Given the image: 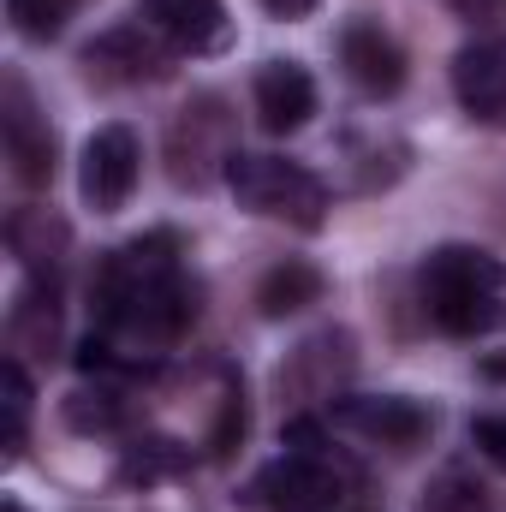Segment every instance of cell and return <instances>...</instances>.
Returning a JSON list of instances; mask_svg holds the SVG:
<instances>
[{"instance_id": "1", "label": "cell", "mask_w": 506, "mask_h": 512, "mask_svg": "<svg viewBox=\"0 0 506 512\" xmlns=\"http://www.w3.org/2000/svg\"><path fill=\"white\" fill-rule=\"evenodd\" d=\"M96 310H102V340H90L78 352L84 370H143V346H167L191 316H197V298L185 286V268H179V245L173 233H149V239H131L102 262L96 274Z\"/></svg>"}, {"instance_id": "2", "label": "cell", "mask_w": 506, "mask_h": 512, "mask_svg": "<svg viewBox=\"0 0 506 512\" xmlns=\"http://www.w3.org/2000/svg\"><path fill=\"white\" fill-rule=\"evenodd\" d=\"M423 310L453 340H489L506 334V262L477 245H441L429 251L423 274Z\"/></svg>"}, {"instance_id": "3", "label": "cell", "mask_w": 506, "mask_h": 512, "mask_svg": "<svg viewBox=\"0 0 506 512\" xmlns=\"http://www.w3.org/2000/svg\"><path fill=\"white\" fill-rule=\"evenodd\" d=\"M239 209H251L262 221H286V227H304L316 233L328 221V185L304 167V161H286V155H233L227 161V179Z\"/></svg>"}, {"instance_id": "4", "label": "cell", "mask_w": 506, "mask_h": 512, "mask_svg": "<svg viewBox=\"0 0 506 512\" xmlns=\"http://www.w3.org/2000/svg\"><path fill=\"white\" fill-rule=\"evenodd\" d=\"M233 114L221 96H197L191 108H179V120L167 131V161H173V179L203 191L215 179H227V161H233Z\"/></svg>"}, {"instance_id": "5", "label": "cell", "mask_w": 506, "mask_h": 512, "mask_svg": "<svg viewBox=\"0 0 506 512\" xmlns=\"http://www.w3.org/2000/svg\"><path fill=\"white\" fill-rule=\"evenodd\" d=\"M251 501L262 512H334L346 501V477L334 471L328 453L286 447L274 465H262L251 483Z\"/></svg>"}, {"instance_id": "6", "label": "cell", "mask_w": 506, "mask_h": 512, "mask_svg": "<svg viewBox=\"0 0 506 512\" xmlns=\"http://www.w3.org/2000/svg\"><path fill=\"white\" fill-rule=\"evenodd\" d=\"M0 143H6L18 185H30V191L54 185V126L30 102V84L18 72H6V84H0Z\"/></svg>"}, {"instance_id": "7", "label": "cell", "mask_w": 506, "mask_h": 512, "mask_svg": "<svg viewBox=\"0 0 506 512\" xmlns=\"http://www.w3.org/2000/svg\"><path fill=\"white\" fill-rule=\"evenodd\" d=\"M328 411H334V429H346L358 441H376V447H393V453L429 441V429H435V411L423 399H405V393H340Z\"/></svg>"}, {"instance_id": "8", "label": "cell", "mask_w": 506, "mask_h": 512, "mask_svg": "<svg viewBox=\"0 0 506 512\" xmlns=\"http://www.w3.org/2000/svg\"><path fill=\"white\" fill-rule=\"evenodd\" d=\"M137 173H143V149H137V131L131 126H96L84 155H78V191L96 215H114L126 209V197L137 191Z\"/></svg>"}, {"instance_id": "9", "label": "cell", "mask_w": 506, "mask_h": 512, "mask_svg": "<svg viewBox=\"0 0 506 512\" xmlns=\"http://www.w3.org/2000/svg\"><path fill=\"white\" fill-rule=\"evenodd\" d=\"M84 66H90V78H102V84H161V78L173 72V48H167L143 18H131V24L102 30V36L84 48Z\"/></svg>"}, {"instance_id": "10", "label": "cell", "mask_w": 506, "mask_h": 512, "mask_svg": "<svg viewBox=\"0 0 506 512\" xmlns=\"http://www.w3.org/2000/svg\"><path fill=\"white\" fill-rule=\"evenodd\" d=\"M137 18L173 54H191V60L233 48V18H227L221 0H137Z\"/></svg>"}, {"instance_id": "11", "label": "cell", "mask_w": 506, "mask_h": 512, "mask_svg": "<svg viewBox=\"0 0 506 512\" xmlns=\"http://www.w3.org/2000/svg\"><path fill=\"white\" fill-rule=\"evenodd\" d=\"M340 66H346V78L364 90V96H399L405 90V48L381 30L376 18H346L340 24Z\"/></svg>"}, {"instance_id": "12", "label": "cell", "mask_w": 506, "mask_h": 512, "mask_svg": "<svg viewBox=\"0 0 506 512\" xmlns=\"http://www.w3.org/2000/svg\"><path fill=\"white\" fill-rule=\"evenodd\" d=\"M251 102H256V126L268 137H292V131L310 126V114H316V78L298 60H262L256 84H251Z\"/></svg>"}, {"instance_id": "13", "label": "cell", "mask_w": 506, "mask_h": 512, "mask_svg": "<svg viewBox=\"0 0 506 512\" xmlns=\"http://www.w3.org/2000/svg\"><path fill=\"white\" fill-rule=\"evenodd\" d=\"M453 96L471 120L506 126V42L501 36H477L453 54Z\"/></svg>"}, {"instance_id": "14", "label": "cell", "mask_w": 506, "mask_h": 512, "mask_svg": "<svg viewBox=\"0 0 506 512\" xmlns=\"http://www.w3.org/2000/svg\"><path fill=\"white\" fill-rule=\"evenodd\" d=\"M346 376H352V334H346V328H322V334H310V340L286 358V370H280V393L328 399L334 382H346Z\"/></svg>"}, {"instance_id": "15", "label": "cell", "mask_w": 506, "mask_h": 512, "mask_svg": "<svg viewBox=\"0 0 506 512\" xmlns=\"http://www.w3.org/2000/svg\"><path fill=\"white\" fill-rule=\"evenodd\" d=\"M6 245L12 256L36 274V280H54L60 268H66V256H72V227L60 221V215H48V209H12L6 215Z\"/></svg>"}, {"instance_id": "16", "label": "cell", "mask_w": 506, "mask_h": 512, "mask_svg": "<svg viewBox=\"0 0 506 512\" xmlns=\"http://www.w3.org/2000/svg\"><path fill=\"white\" fill-rule=\"evenodd\" d=\"M6 334H12V352H60V298H54V280H24L12 310H6Z\"/></svg>"}, {"instance_id": "17", "label": "cell", "mask_w": 506, "mask_h": 512, "mask_svg": "<svg viewBox=\"0 0 506 512\" xmlns=\"http://www.w3.org/2000/svg\"><path fill=\"white\" fill-rule=\"evenodd\" d=\"M316 298H322V274H316L310 262H280V268H268L262 286H256L262 316H292V310H304V304H316Z\"/></svg>"}, {"instance_id": "18", "label": "cell", "mask_w": 506, "mask_h": 512, "mask_svg": "<svg viewBox=\"0 0 506 512\" xmlns=\"http://www.w3.org/2000/svg\"><path fill=\"white\" fill-rule=\"evenodd\" d=\"M60 417H66V429H78V435H108V429L126 423V393L108 387V382L78 387V393H66Z\"/></svg>"}, {"instance_id": "19", "label": "cell", "mask_w": 506, "mask_h": 512, "mask_svg": "<svg viewBox=\"0 0 506 512\" xmlns=\"http://www.w3.org/2000/svg\"><path fill=\"white\" fill-rule=\"evenodd\" d=\"M30 376H24V364L18 358H6L0 364V417H6V429H0V447H6V465L24 453V429H30Z\"/></svg>"}, {"instance_id": "20", "label": "cell", "mask_w": 506, "mask_h": 512, "mask_svg": "<svg viewBox=\"0 0 506 512\" xmlns=\"http://www.w3.org/2000/svg\"><path fill=\"white\" fill-rule=\"evenodd\" d=\"M191 465V447L167 441V435H149V441H131L126 459H120V477L126 483H161V477H179Z\"/></svg>"}, {"instance_id": "21", "label": "cell", "mask_w": 506, "mask_h": 512, "mask_svg": "<svg viewBox=\"0 0 506 512\" xmlns=\"http://www.w3.org/2000/svg\"><path fill=\"white\" fill-rule=\"evenodd\" d=\"M417 512H495V501H489V489H483L471 471L447 465L441 477H429V489H423Z\"/></svg>"}, {"instance_id": "22", "label": "cell", "mask_w": 506, "mask_h": 512, "mask_svg": "<svg viewBox=\"0 0 506 512\" xmlns=\"http://www.w3.org/2000/svg\"><path fill=\"white\" fill-rule=\"evenodd\" d=\"M72 12H78V0H6V18L24 42H54Z\"/></svg>"}, {"instance_id": "23", "label": "cell", "mask_w": 506, "mask_h": 512, "mask_svg": "<svg viewBox=\"0 0 506 512\" xmlns=\"http://www.w3.org/2000/svg\"><path fill=\"white\" fill-rule=\"evenodd\" d=\"M471 441H477L483 459H495V465L506 471V411H483V417H471Z\"/></svg>"}, {"instance_id": "24", "label": "cell", "mask_w": 506, "mask_h": 512, "mask_svg": "<svg viewBox=\"0 0 506 512\" xmlns=\"http://www.w3.org/2000/svg\"><path fill=\"white\" fill-rule=\"evenodd\" d=\"M256 6H262L268 18H280V24H298V18H310L322 0H256Z\"/></svg>"}, {"instance_id": "25", "label": "cell", "mask_w": 506, "mask_h": 512, "mask_svg": "<svg viewBox=\"0 0 506 512\" xmlns=\"http://www.w3.org/2000/svg\"><path fill=\"white\" fill-rule=\"evenodd\" d=\"M441 6H447L453 18H489V6H495V0H441Z\"/></svg>"}, {"instance_id": "26", "label": "cell", "mask_w": 506, "mask_h": 512, "mask_svg": "<svg viewBox=\"0 0 506 512\" xmlns=\"http://www.w3.org/2000/svg\"><path fill=\"white\" fill-rule=\"evenodd\" d=\"M489 376H506V364H489Z\"/></svg>"}, {"instance_id": "27", "label": "cell", "mask_w": 506, "mask_h": 512, "mask_svg": "<svg viewBox=\"0 0 506 512\" xmlns=\"http://www.w3.org/2000/svg\"><path fill=\"white\" fill-rule=\"evenodd\" d=\"M0 512H24V507H18V501H6V507H0Z\"/></svg>"}]
</instances>
